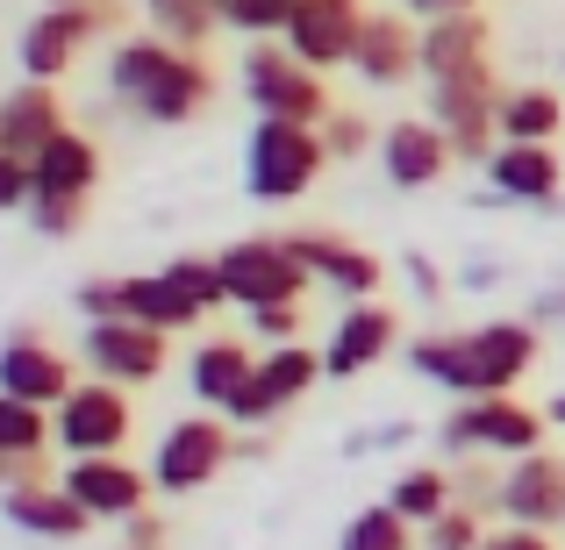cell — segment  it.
<instances>
[{
	"label": "cell",
	"mask_w": 565,
	"mask_h": 550,
	"mask_svg": "<svg viewBox=\"0 0 565 550\" xmlns=\"http://www.w3.org/2000/svg\"><path fill=\"white\" fill-rule=\"evenodd\" d=\"M386 508L408 515L415 529H429L437 515L458 508V486H451V465H401L394 486H386Z\"/></svg>",
	"instance_id": "83f0119b"
},
{
	"label": "cell",
	"mask_w": 565,
	"mask_h": 550,
	"mask_svg": "<svg viewBox=\"0 0 565 550\" xmlns=\"http://www.w3.org/2000/svg\"><path fill=\"white\" fill-rule=\"evenodd\" d=\"M143 14V36L172 43V51H207L215 43V0H137Z\"/></svg>",
	"instance_id": "f1b7e54d"
},
{
	"label": "cell",
	"mask_w": 565,
	"mask_h": 550,
	"mask_svg": "<svg viewBox=\"0 0 565 550\" xmlns=\"http://www.w3.org/2000/svg\"><path fill=\"white\" fill-rule=\"evenodd\" d=\"M423 543V529L408 522V515H394L386 500H373V508H359L344 522V537H337V550H415Z\"/></svg>",
	"instance_id": "d6a6232c"
},
{
	"label": "cell",
	"mask_w": 565,
	"mask_h": 550,
	"mask_svg": "<svg viewBox=\"0 0 565 550\" xmlns=\"http://www.w3.org/2000/svg\"><path fill=\"white\" fill-rule=\"evenodd\" d=\"M408 371L429 386H444V393H466V330H437V336H415L408 344Z\"/></svg>",
	"instance_id": "1f68e13d"
},
{
	"label": "cell",
	"mask_w": 565,
	"mask_h": 550,
	"mask_svg": "<svg viewBox=\"0 0 565 550\" xmlns=\"http://www.w3.org/2000/svg\"><path fill=\"white\" fill-rule=\"evenodd\" d=\"M322 151H330V165H359L365 151H380V129L365 122V115L337 108L330 122H322Z\"/></svg>",
	"instance_id": "e575fe53"
},
{
	"label": "cell",
	"mask_w": 565,
	"mask_h": 550,
	"mask_svg": "<svg viewBox=\"0 0 565 550\" xmlns=\"http://www.w3.org/2000/svg\"><path fill=\"white\" fill-rule=\"evenodd\" d=\"M57 429V451L72 457H129V436H137V408H129V386L108 379H79L65 393V408L51 414Z\"/></svg>",
	"instance_id": "30bf717a"
},
{
	"label": "cell",
	"mask_w": 565,
	"mask_h": 550,
	"mask_svg": "<svg viewBox=\"0 0 565 550\" xmlns=\"http://www.w3.org/2000/svg\"><path fill=\"white\" fill-rule=\"evenodd\" d=\"M351 72H359L365 86H408V79H423V29H415L408 14L373 8V22H365V43H359V57H351Z\"/></svg>",
	"instance_id": "603a6c76"
},
{
	"label": "cell",
	"mask_w": 565,
	"mask_h": 550,
	"mask_svg": "<svg viewBox=\"0 0 565 550\" xmlns=\"http://www.w3.org/2000/svg\"><path fill=\"white\" fill-rule=\"evenodd\" d=\"M373 158H380V172H386V186H394V193H429L444 172L458 165L451 137H444L429 115H401V122H386Z\"/></svg>",
	"instance_id": "2e32d148"
},
{
	"label": "cell",
	"mask_w": 565,
	"mask_h": 550,
	"mask_svg": "<svg viewBox=\"0 0 565 550\" xmlns=\"http://www.w3.org/2000/svg\"><path fill=\"white\" fill-rule=\"evenodd\" d=\"M301 330H308V301H294V308H265V315H244V336L258 351H287V344H301Z\"/></svg>",
	"instance_id": "d590c367"
},
{
	"label": "cell",
	"mask_w": 565,
	"mask_h": 550,
	"mask_svg": "<svg viewBox=\"0 0 565 550\" xmlns=\"http://www.w3.org/2000/svg\"><path fill=\"white\" fill-rule=\"evenodd\" d=\"M79 371L86 379H108V386H158L172 365V336L166 330H143V322H86L79 330Z\"/></svg>",
	"instance_id": "8fae6325"
},
{
	"label": "cell",
	"mask_w": 565,
	"mask_h": 550,
	"mask_svg": "<svg viewBox=\"0 0 565 550\" xmlns=\"http://www.w3.org/2000/svg\"><path fill=\"white\" fill-rule=\"evenodd\" d=\"M250 365H258V344H250L244 330L201 336V344L186 351V386H193V400H201V408H230V400L244 393Z\"/></svg>",
	"instance_id": "cb8c5ba5"
},
{
	"label": "cell",
	"mask_w": 565,
	"mask_h": 550,
	"mask_svg": "<svg viewBox=\"0 0 565 550\" xmlns=\"http://www.w3.org/2000/svg\"><path fill=\"white\" fill-rule=\"evenodd\" d=\"M480 550H558V543H552V529H515V522H501V529H487Z\"/></svg>",
	"instance_id": "b9f144b4"
},
{
	"label": "cell",
	"mask_w": 565,
	"mask_h": 550,
	"mask_svg": "<svg viewBox=\"0 0 565 550\" xmlns=\"http://www.w3.org/2000/svg\"><path fill=\"white\" fill-rule=\"evenodd\" d=\"M0 508H8V522L22 529V537H36V543H79V537H94V515L65 494V479H22V486L0 494Z\"/></svg>",
	"instance_id": "44dd1931"
},
{
	"label": "cell",
	"mask_w": 565,
	"mask_h": 550,
	"mask_svg": "<svg viewBox=\"0 0 565 550\" xmlns=\"http://www.w3.org/2000/svg\"><path fill=\"white\" fill-rule=\"evenodd\" d=\"M166 272L180 279V287H186L193 301L207 308V315H215V308H230V293H222V272H215V258H172Z\"/></svg>",
	"instance_id": "f35d334b"
},
{
	"label": "cell",
	"mask_w": 565,
	"mask_h": 550,
	"mask_svg": "<svg viewBox=\"0 0 565 550\" xmlns=\"http://www.w3.org/2000/svg\"><path fill=\"white\" fill-rule=\"evenodd\" d=\"M29 207H65V201H94L100 186V151L86 129H57L36 158H29Z\"/></svg>",
	"instance_id": "ffe728a7"
},
{
	"label": "cell",
	"mask_w": 565,
	"mask_h": 550,
	"mask_svg": "<svg viewBox=\"0 0 565 550\" xmlns=\"http://www.w3.org/2000/svg\"><path fill=\"white\" fill-rule=\"evenodd\" d=\"M408 287H415V293H423V301H429V308H437V301H444V279H437V265H429V258H408Z\"/></svg>",
	"instance_id": "ee69618b"
},
{
	"label": "cell",
	"mask_w": 565,
	"mask_h": 550,
	"mask_svg": "<svg viewBox=\"0 0 565 550\" xmlns=\"http://www.w3.org/2000/svg\"><path fill=\"white\" fill-rule=\"evenodd\" d=\"M365 22H373V8H365V0H294V22H287V36H279V43H287L301 65L337 72V65H351V57H359Z\"/></svg>",
	"instance_id": "4fadbf2b"
},
{
	"label": "cell",
	"mask_w": 565,
	"mask_h": 550,
	"mask_svg": "<svg viewBox=\"0 0 565 550\" xmlns=\"http://www.w3.org/2000/svg\"><path fill=\"white\" fill-rule=\"evenodd\" d=\"M544 358V330L537 322H480L466 330V393L458 400H480V393H515V386L537 371Z\"/></svg>",
	"instance_id": "7c38bea8"
},
{
	"label": "cell",
	"mask_w": 565,
	"mask_h": 550,
	"mask_svg": "<svg viewBox=\"0 0 565 550\" xmlns=\"http://www.w3.org/2000/svg\"><path fill=\"white\" fill-rule=\"evenodd\" d=\"M108 94L151 129H186L215 108L222 72L207 65V51H172V43H158V36H115Z\"/></svg>",
	"instance_id": "6da1fadb"
},
{
	"label": "cell",
	"mask_w": 565,
	"mask_h": 550,
	"mask_svg": "<svg viewBox=\"0 0 565 550\" xmlns=\"http://www.w3.org/2000/svg\"><path fill=\"white\" fill-rule=\"evenodd\" d=\"M222 293H230L236 315H265V308H294L316 293L308 265L287 250V236H236V244L215 250Z\"/></svg>",
	"instance_id": "5b68a950"
},
{
	"label": "cell",
	"mask_w": 565,
	"mask_h": 550,
	"mask_svg": "<svg viewBox=\"0 0 565 550\" xmlns=\"http://www.w3.org/2000/svg\"><path fill=\"white\" fill-rule=\"evenodd\" d=\"M544 414H552V429H565V386L552 393V408H544Z\"/></svg>",
	"instance_id": "7dc6e473"
},
{
	"label": "cell",
	"mask_w": 565,
	"mask_h": 550,
	"mask_svg": "<svg viewBox=\"0 0 565 550\" xmlns=\"http://www.w3.org/2000/svg\"><path fill=\"white\" fill-rule=\"evenodd\" d=\"M236 86H244V100H250V115H258V122L322 129L337 115L330 79H322L316 65H301L287 43H244V57H236Z\"/></svg>",
	"instance_id": "7a4b0ae2"
},
{
	"label": "cell",
	"mask_w": 565,
	"mask_h": 550,
	"mask_svg": "<svg viewBox=\"0 0 565 550\" xmlns=\"http://www.w3.org/2000/svg\"><path fill=\"white\" fill-rule=\"evenodd\" d=\"M129 322L166 330V336H186V330H201V322H207V308L193 301L166 265H158V272H129Z\"/></svg>",
	"instance_id": "4316f807"
},
{
	"label": "cell",
	"mask_w": 565,
	"mask_h": 550,
	"mask_svg": "<svg viewBox=\"0 0 565 550\" xmlns=\"http://www.w3.org/2000/svg\"><path fill=\"white\" fill-rule=\"evenodd\" d=\"M29 158H14V151H0V215H29Z\"/></svg>",
	"instance_id": "ab89813d"
},
{
	"label": "cell",
	"mask_w": 565,
	"mask_h": 550,
	"mask_svg": "<svg viewBox=\"0 0 565 550\" xmlns=\"http://www.w3.org/2000/svg\"><path fill=\"white\" fill-rule=\"evenodd\" d=\"M501 94H509V86L494 79V65L466 72V79L429 86V122L451 137V158H458V165H480L487 172V158L501 151Z\"/></svg>",
	"instance_id": "9c48e42d"
},
{
	"label": "cell",
	"mask_w": 565,
	"mask_h": 550,
	"mask_svg": "<svg viewBox=\"0 0 565 550\" xmlns=\"http://www.w3.org/2000/svg\"><path fill=\"white\" fill-rule=\"evenodd\" d=\"M230 457H236V429L222 422V414H180V422H166L158 429V443H151V486L166 500H180V494H201V486H215L222 472H230Z\"/></svg>",
	"instance_id": "8992f818"
},
{
	"label": "cell",
	"mask_w": 565,
	"mask_h": 550,
	"mask_svg": "<svg viewBox=\"0 0 565 550\" xmlns=\"http://www.w3.org/2000/svg\"><path fill=\"white\" fill-rule=\"evenodd\" d=\"M544 429H552L544 408H523L515 393H480V400H451V414L437 422V443L444 457H501V465H515V457L544 451Z\"/></svg>",
	"instance_id": "3957f363"
},
{
	"label": "cell",
	"mask_w": 565,
	"mask_h": 550,
	"mask_svg": "<svg viewBox=\"0 0 565 550\" xmlns=\"http://www.w3.org/2000/svg\"><path fill=\"white\" fill-rule=\"evenodd\" d=\"M36 8H65V0H36Z\"/></svg>",
	"instance_id": "c3c4849f"
},
{
	"label": "cell",
	"mask_w": 565,
	"mask_h": 550,
	"mask_svg": "<svg viewBox=\"0 0 565 550\" xmlns=\"http://www.w3.org/2000/svg\"><path fill=\"white\" fill-rule=\"evenodd\" d=\"M330 379L322 371V351H308V344H287V351H258V365H250V379H244V393L222 408V422L244 436V429H273V422H287L294 408H301L316 386Z\"/></svg>",
	"instance_id": "ba28073f"
},
{
	"label": "cell",
	"mask_w": 565,
	"mask_h": 550,
	"mask_svg": "<svg viewBox=\"0 0 565 550\" xmlns=\"http://www.w3.org/2000/svg\"><path fill=\"white\" fill-rule=\"evenodd\" d=\"M565 315V293L552 287V293H537V308H530V322H537V330H544V322H558Z\"/></svg>",
	"instance_id": "f6af8a7d"
},
{
	"label": "cell",
	"mask_w": 565,
	"mask_h": 550,
	"mask_svg": "<svg viewBox=\"0 0 565 550\" xmlns=\"http://www.w3.org/2000/svg\"><path fill=\"white\" fill-rule=\"evenodd\" d=\"M65 494L79 500L94 522H129V515L151 508V472L129 465V457H72L65 465Z\"/></svg>",
	"instance_id": "e0dca14e"
},
{
	"label": "cell",
	"mask_w": 565,
	"mask_h": 550,
	"mask_svg": "<svg viewBox=\"0 0 565 550\" xmlns=\"http://www.w3.org/2000/svg\"><path fill=\"white\" fill-rule=\"evenodd\" d=\"M487 186H494L501 207H558L565 158L552 143H501V151L487 158Z\"/></svg>",
	"instance_id": "7402d4cb"
},
{
	"label": "cell",
	"mask_w": 565,
	"mask_h": 550,
	"mask_svg": "<svg viewBox=\"0 0 565 550\" xmlns=\"http://www.w3.org/2000/svg\"><path fill=\"white\" fill-rule=\"evenodd\" d=\"M51 451H57L51 414L29 408V400H14V393H0V457H14L22 472H36V479H43V457H51Z\"/></svg>",
	"instance_id": "4dcf8cb0"
},
{
	"label": "cell",
	"mask_w": 565,
	"mask_h": 550,
	"mask_svg": "<svg viewBox=\"0 0 565 550\" xmlns=\"http://www.w3.org/2000/svg\"><path fill=\"white\" fill-rule=\"evenodd\" d=\"M57 129H72V122H65V100H57V86L22 79V86H8V94H0V151L36 158L43 143L57 137Z\"/></svg>",
	"instance_id": "484cf974"
},
{
	"label": "cell",
	"mask_w": 565,
	"mask_h": 550,
	"mask_svg": "<svg viewBox=\"0 0 565 550\" xmlns=\"http://www.w3.org/2000/svg\"><path fill=\"white\" fill-rule=\"evenodd\" d=\"M287 250L308 265V279H316L322 293H337L344 308L373 301L380 279H386V265L373 258V250L351 244V236H337V229H287Z\"/></svg>",
	"instance_id": "5bb4252c"
},
{
	"label": "cell",
	"mask_w": 565,
	"mask_h": 550,
	"mask_svg": "<svg viewBox=\"0 0 565 550\" xmlns=\"http://www.w3.org/2000/svg\"><path fill=\"white\" fill-rule=\"evenodd\" d=\"M394 344H401V315L380 308V301H359L322 336V371H330V379H365L380 358H394Z\"/></svg>",
	"instance_id": "d6986e66"
},
{
	"label": "cell",
	"mask_w": 565,
	"mask_h": 550,
	"mask_svg": "<svg viewBox=\"0 0 565 550\" xmlns=\"http://www.w3.org/2000/svg\"><path fill=\"white\" fill-rule=\"evenodd\" d=\"M565 129V94L552 86H509L501 94V143H552Z\"/></svg>",
	"instance_id": "f546056e"
},
{
	"label": "cell",
	"mask_w": 565,
	"mask_h": 550,
	"mask_svg": "<svg viewBox=\"0 0 565 550\" xmlns=\"http://www.w3.org/2000/svg\"><path fill=\"white\" fill-rule=\"evenodd\" d=\"M215 22L236 29L244 43H279L294 22V0H215Z\"/></svg>",
	"instance_id": "836d02e7"
},
{
	"label": "cell",
	"mask_w": 565,
	"mask_h": 550,
	"mask_svg": "<svg viewBox=\"0 0 565 550\" xmlns=\"http://www.w3.org/2000/svg\"><path fill=\"white\" fill-rule=\"evenodd\" d=\"M480 543H487V515H472V508H451L423 529V550H480Z\"/></svg>",
	"instance_id": "8d00e7d4"
},
{
	"label": "cell",
	"mask_w": 565,
	"mask_h": 550,
	"mask_svg": "<svg viewBox=\"0 0 565 550\" xmlns=\"http://www.w3.org/2000/svg\"><path fill=\"white\" fill-rule=\"evenodd\" d=\"M72 386H79V358H65L57 344H43L36 330H14L8 344H0V393H14V400H29V408L57 414Z\"/></svg>",
	"instance_id": "9a60e30c"
},
{
	"label": "cell",
	"mask_w": 565,
	"mask_h": 550,
	"mask_svg": "<svg viewBox=\"0 0 565 550\" xmlns=\"http://www.w3.org/2000/svg\"><path fill=\"white\" fill-rule=\"evenodd\" d=\"M115 22H122V0H65V8H36L22 22V36H14V65H22V79L57 86Z\"/></svg>",
	"instance_id": "277c9868"
},
{
	"label": "cell",
	"mask_w": 565,
	"mask_h": 550,
	"mask_svg": "<svg viewBox=\"0 0 565 550\" xmlns=\"http://www.w3.org/2000/svg\"><path fill=\"white\" fill-rule=\"evenodd\" d=\"M330 151H322V129H294V122H258L244 137V193L250 201H301L322 180Z\"/></svg>",
	"instance_id": "52a82bcc"
},
{
	"label": "cell",
	"mask_w": 565,
	"mask_h": 550,
	"mask_svg": "<svg viewBox=\"0 0 565 550\" xmlns=\"http://www.w3.org/2000/svg\"><path fill=\"white\" fill-rule=\"evenodd\" d=\"M401 14H423V22H437V14H480V0H401Z\"/></svg>",
	"instance_id": "7bdbcfd3"
},
{
	"label": "cell",
	"mask_w": 565,
	"mask_h": 550,
	"mask_svg": "<svg viewBox=\"0 0 565 550\" xmlns=\"http://www.w3.org/2000/svg\"><path fill=\"white\" fill-rule=\"evenodd\" d=\"M501 522L515 529H565V457L530 451L501 465Z\"/></svg>",
	"instance_id": "ac0fdd59"
},
{
	"label": "cell",
	"mask_w": 565,
	"mask_h": 550,
	"mask_svg": "<svg viewBox=\"0 0 565 550\" xmlns=\"http://www.w3.org/2000/svg\"><path fill=\"white\" fill-rule=\"evenodd\" d=\"M22 479H36V472H22L14 457H0V494H8V486H22ZM43 479H51V472H43Z\"/></svg>",
	"instance_id": "bcb514c9"
},
{
	"label": "cell",
	"mask_w": 565,
	"mask_h": 550,
	"mask_svg": "<svg viewBox=\"0 0 565 550\" xmlns=\"http://www.w3.org/2000/svg\"><path fill=\"white\" fill-rule=\"evenodd\" d=\"M72 308H79L86 322H129V279H86V287L72 293Z\"/></svg>",
	"instance_id": "74e56055"
},
{
	"label": "cell",
	"mask_w": 565,
	"mask_h": 550,
	"mask_svg": "<svg viewBox=\"0 0 565 550\" xmlns=\"http://www.w3.org/2000/svg\"><path fill=\"white\" fill-rule=\"evenodd\" d=\"M122 550H172V537H166V515H158V508L129 515V522H122Z\"/></svg>",
	"instance_id": "60d3db41"
},
{
	"label": "cell",
	"mask_w": 565,
	"mask_h": 550,
	"mask_svg": "<svg viewBox=\"0 0 565 550\" xmlns=\"http://www.w3.org/2000/svg\"><path fill=\"white\" fill-rule=\"evenodd\" d=\"M480 65H494L487 57V14H437V22H423V86L466 79Z\"/></svg>",
	"instance_id": "d4e9b609"
}]
</instances>
